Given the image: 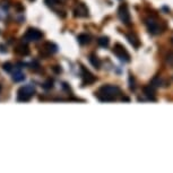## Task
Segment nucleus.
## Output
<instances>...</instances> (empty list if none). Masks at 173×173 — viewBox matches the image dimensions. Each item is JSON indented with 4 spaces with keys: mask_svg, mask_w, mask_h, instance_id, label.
<instances>
[{
    "mask_svg": "<svg viewBox=\"0 0 173 173\" xmlns=\"http://www.w3.org/2000/svg\"><path fill=\"white\" fill-rule=\"evenodd\" d=\"M121 94V91L115 85H103L99 92L95 94V96L102 102H111L114 101L117 97Z\"/></svg>",
    "mask_w": 173,
    "mask_h": 173,
    "instance_id": "f257e3e1",
    "label": "nucleus"
},
{
    "mask_svg": "<svg viewBox=\"0 0 173 173\" xmlns=\"http://www.w3.org/2000/svg\"><path fill=\"white\" fill-rule=\"evenodd\" d=\"M35 94V87L32 84L25 85L21 87L17 92V101L18 102H28L33 95Z\"/></svg>",
    "mask_w": 173,
    "mask_h": 173,
    "instance_id": "f03ea898",
    "label": "nucleus"
},
{
    "mask_svg": "<svg viewBox=\"0 0 173 173\" xmlns=\"http://www.w3.org/2000/svg\"><path fill=\"white\" fill-rule=\"evenodd\" d=\"M113 53L118 57V59L120 61H122V62H129L130 61V54L128 53L127 49L122 44H120V43H117L114 45Z\"/></svg>",
    "mask_w": 173,
    "mask_h": 173,
    "instance_id": "7ed1b4c3",
    "label": "nucleus"
},
{
    "mask_svg": "<svg viewBox=\"0 0 173 173\" xmlns=\"http://www.w3.org/2000/svg\"><path fill=\"white\" fill-rule=\"evenodd\" d=\"M43 34H42L41 31H38V28H34V27H30L26 31L24 35V40L27 42H36L38 40H41Z\"/></svg>",
    "mask_w": 173,
    "mask_h": 173,
    "instance_id": "20e7f679",
    "label": "nucleus"
},
{
    "mask_svg": "<svg viewBox=\"0 0 173 173\" xmlns=\"http://www.w3.org/2000/svg\"><path fill=\"white\" fill-rule=\"evenodd\" d=\"M118 16L119 19L125 25H129L130 22H131V18H130V14H129L128 7L126 5H121L118 9Z\"/></svg>",
    "mask_w": 173,
    "mask_h": 173,
    "instance_id": "39448f33",
    "label": "nucleus"
},
{
    "mask_svg": "<svg viewBox=\"0 0 173 173\" xmlns=\"http://www.w3.org/2000/svg\"><path fill=\"white\" fill-rule=\"evenodd\" d=\"M146 26H147V30L151 34L153 35H156V34H159V32H161V27H159V22L156 21L155 18H147L145 22Z\"/></svg>",
    "mask_w": 173,
    "mask_h": 173,
    "instance_id": "423d86ee",
    "label": "nucleus"
},
{
    "mask_svg": "<svg viewBox=\"0 0 173 173\" xmlns=\"http://www.w3.org/2000/svg\"><path fill=\"white\" fill-rule=\"evenodd\" d=\"M80 69H82V78H83V84H87V85H90V84H92V83H94V82H95V76H94L93 74L91 73L90 70H87L84 66L80 67Z\"/></svg>",
    "mask_w": 173,
    "mask_h": 173,
    "instance_id": "0eeeda50",
    "label": "nucleus"
},
{
    "mask_svg": "<svg viewBox=\"0 0 173 173\" xmlns=\"http://www.w3.org/2000/svg\"><path fill=\"white\" fill-rule=\"evenodd\" d=\"M74 15L76 17H87L88 16V9L84 4H78L74 9Z\"/></svg>",
    "mask_w": 173,
    "mask_h": 173,
    "instance_id": "6e6552de",
    "label": "nucleus"
},
{
    "mask_svg": "<svg viewBox=\"0 0 173 173\" xmlns=\"http://www.w3.org/2000/svg\"><path fill=\"white\" fill-rule=\"evenodd\" d=\"M15 51H16V53H18V54H21V55H28L30 54V49H28L27 45L24 44V43L18 44L17 46L15 48Z\"/></svg>",
    "mask_w": 173,
    "mask_h": 173,
    "instance_id": "1a4fd4ad",
    "label": "nucleus"
},
{
    "mask_svg": "<svg viewBox=\"0 0 173 173\" xmlns=\"http://www.w3.org/2000/svg\"><path fill=\"white\" fill-rule=\"evenodd\" d=\"M43 49L48 52L49 54H53V53H55V52L58 51V46L54 43H52V42H46L44 44V46H43Z\"/></svg>",
    "mask_w": 173,
    "mask_h": 173,
    "instance_id": "9d476101",
    "label": "nucleus"
},
{
    "mask_svg": "<svg viewBox=\"0 0 173 173\" xmlns=\"http://www.w3.org/2000/svg\"><path fill=\"white\" fill-rule=\"evenodd\" d=\"M144 93H145L146 96L148 97V100L155 101V97H154V95H155V91H154V87H153L152 85L144 87Z\"/></svg>",
    "mask_w": 173,
    "mask_h": 173,
    "instance_id": "9b49d317",
    "label": "nucleus"
},
{
    "mask_svg": "<svg viewBox=\"0 0 173 173\" xmlns=\"http://www.w3.org/2000/svg\"><path fill=\"white\" fill-rule=\"evenodd\" d=\"M77 40L79 42V44L86 45L91 42V36L88 34H86V33H82V34H79L77 36Z\"/></svg>",
    "mask_w": 173,
    "mask_h": 173,
    "instance_id": "f8f14e48",
    "label": "nucleus"
},
{
    "mask_svg": "<svg viewBox=\"0 0 173 173\" xmlns=\"http://www.w3.org/2000/svg\"><path fill=\"white\" fill-rule=\"evenodd\" d=\"M13 80H14L15 83H19V82H23V80L25 79V75L21 71V69H18L17 70H15V73L13 74Z\"/></svg>",
    "mask_w": 173,
    "mask_h": 173,
    "instance_id": "ddd939ff",
    "label": "nucleus"
},
{
    "mask_svg": "<svg viewBox=\"0 0 173 173\" xmlns=\"http://www.w3.org/2000/svg\"><path fill=\"white\" fill-rule=\"evenodd\" d=\"M88 60H90L91 65H92L95 69H100L101 68V60L99 59L95 54H91L90 58H88Z\"/></svg>",
    "mask_w": 173,
    "mask_h": 173,
    "instance_id": "4468645a",
    "label": "nucleus"
},
{
    "mask_svg": "<svg viewBox=\"0 0 173 173\" xmlns=\"http://www.w3.org/2000/svg\"><path fill=\"white\" fill-rule=\"evenodd\" d=\"M127 38H128V41L130 42V44H131L132 46H135L136 49L139 46V40L135 34H128L127 35Z\"/></svg>",
    "mask_w": 173,
    "mask_h": 173,
    "instance_id": "2eb2a0df",
    "label": "nucleus"
},
{
    "mask_svg": "<svg viewBox=\"0 0 173 173\" xmlns=\"http://www.w3.org/2000/svg\"><path fill=\"white\" fill-rule=\"evenodd\" d=\"M97 43H99V45L102 46V48H107L109 44H110V40H109L107 36H101V38L97 40Z\"/></svg>",
    "mask_w": 173,
    "mask_h": 173,
    "instance_id": "dca6fc26",
    "label": "nucleus"
},
{
    "mask_svg": "<svg viewBox=\"0 0 173 173\" xmlns=\"http://www.w3.org/2000/svg\"><path fill=\"white\" fill-rule=\"evenodd\" d=\"M42 87H43L44 90H51V88H53V80H52L51 78L46 79L44 83L42 84Z\"/></svg>",
    "mask_w": 173,
    "mask_h": 173,
    "instance_id": "f3484780",
    "label": "nucleus"
},
{
    "mask_svg": "<svg viewBox=\"0 0 173 173\" xmlns=\"http://www.w3.org/2000/svg\"><path fill=\"white\" fill-rule=\"evenodd\" d=\"M44 2L46 4V6H49V7H51V8H54L55 6H58V5L61 4L59 0H44Z\"/></svg>",
    "mask_w": 173,
    "mask_h": 173,
    "instance_id": "a211bd4d",
    "label": "nucleus"
},
{
    "mask_svg": "<svg viewBox=\"0 0 173 173\" xmlns=\"http://www.w3.org/2000/svg\"><path fill=\"white\" fill-rule=\"evenodd\" d=\"M163 85V80L159 77H154L152 80V86L153 87H159Z\"/></svg>",
    "mask_w": 173,
    "mask_h": 173,
    "instance_id": "6ab92c4d",
    "label": "nucleus"
},
{
    "mask_svg": "<svg viewBox=\"0 0 173 173\" xmlns=\"http://www.w3.org/2000/svg\"><path fill=\"white\" fill-rule=\"evenodd\" d=\"M2 69H4L6 73H10L11 70H13V65H11V62H5L4 65H2Z\"/></svg>",
    "mask_w": 173,
    "mask_h": 173,
    "instance_id": "aec40b11",
    "label": "nucleus"
},
{
    "mask_svg": "<svg viewBox=\"0 0 173 173\" xmlns=\"http://www.w3.org/2000/svg\"><path fill=\"white\" fill-rule=\"evenodd\" d=\"M166 62L169 63L170 66L173 67V52H171V53L166 55Z\"/></svg>",
    "mask_w": 173,
    "mask_h": 173,
    "instance_id": "412c9836",
    "label": "nucleus"
},
{
    "mask_svg": "<svg viewBox=\"0 0 173 173\" xmlns=\"http://www.w3.org/2000/svg\"><path fill=\"white\" fill-rule=\"evenodd\" d=\"M31 66H32L31 68L33 70H38V68H40V63H38L36 60H33V61L31 62Z\"/></svg>",
    "mask_w": 173,
    "mask_h": 173,
    "instance_id": "4be33fe9",
    "label": "nucleus"
},
{
    "mask_svg": "<svg viewBox=\"0 0 173 173\" xmlns=\"http://www.w3.org/2000/svg\"><path fill=\"white\" fill-rule=\"evenodd\" d=\"M129 83H130V90H135V82H134V77L131 75L129 77Z\"/></svg>",
    "mask_w": 173,
    "mask_h": 173,
    "instance_id": "5701e85b",
    "label": "nucleus"
},
{
    "mask_svg": "<svg viewBox=\"0 0 173 173\" xmlns=\"http://www.w3.org/2000/svg\"><path fill=\"white\" fill-rule=\"evenodd\" d=\"M52 70H53L55 74H60L61 71H62V69H61V67L60 66H53L52 67Z\"/></svg>",
    "mask_w": 173,
    "mask_h": 173,
    "instance_id": "b1692460",
    "label": "nucleus"
},
{
    "mask_svg": "<svg viewBox=\"0 0 173 173\" xmlns=\"http://www.w3.org/2000/svg\"><path fill=\"white\" fill-rule=\"evenodd\" d=\"M0 52L1 53H6L7 52V49H6V46L4 44H0Z\"/></svg>",
    "mask_w": 173,
    "mask_h": 173,
    "instance_id": "393cba45",
    "label": "nucleus"
},
{
    "mask_svg": "<svg viewBox=\"0 0 173 173\" xmlns=\"http://www.w3.org/2000/svg\"><path fill=\"white\" fill-rule=\"evenodd\" d=\"M25 66H26V63H25V62H18L17 63V68H18V69H22V68H24Z\"/></svg>",
    "mask_w": 173,
    "mask_h": 173,
    "instance_id": "a878e982",
    "label": "nucleus"
},
{
    "mask_svg": "<svg viewBox=\"0 0 173 173\" xmlns=\"http://www.w3.org/2000/svg\"><path fill=\"white\" fill-rule=\"evenodd\" d=\"M30 1H35V0H30Z\"/></svg>",
    "mask_w": 173,
    "mask_h": 173,
    "instance_id": "bb28decb",
    "label": "nucleus"
},
{
    "mask_svg": "<svg viewBox=\"0 0 173 173\" xmlns=\"http://www.w3.org/2000/svg\"><path fill=\"white\" fill-rule=\"evenodd\" d=\"M0 91H1V86H0Z\"/></svg>",
    "mask_w": 173,
    "mask_h": 173,
    "instance_id": "cd10ccee",
    "label": "nucleus"
},
{
    "mask_svg": "<svg viewBox=\"0 0 173 173\" xmlns=\"http://www.w3.org/2000/svg\"><path fill=\"white\" fill-rule=\"evenodd\" d=\"M172 43H173V38H172Z\"/></svg>",
    "mask_w": 173,
    "mask_h": 173,
    "instance_id": "c85d7f7f",
    "label": "nucleus"
}]
</instances>
